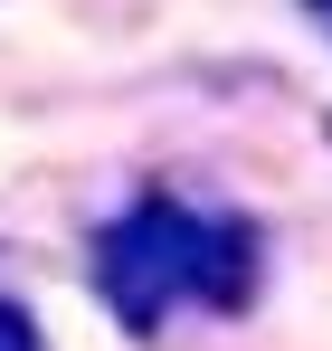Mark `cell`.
I'll return each instance as SVG.
<instances>
[{"label": "cell", "instance_id": "3957f363", "mask_svg": "<svg viewBox=\"0 0 332 351\" xmlns=\"http://www.w3.org/2000/svg\"><path fill=\"white\" fill-rule=\"evenodd\" d=\"M304 10H313V19H323V29H332V0H304Z\"/></svg>", "mask_w": 332, "mask_h": 351}, {"label": "cell", "instance_id": "7a4b0ae2", "mask_svg": "<svg viewBox=\"0 0 332 351\" xmlns=\"http://www.w3.org/2000/svg\"><path fill=\"white\" fill-rule=\"evenodd\" d=\"M0 351H48V342H38V313L10 304V294H0Z\"/></svg>", "mask_w": 332, "mask_h": 351}, {"label": "cell", "instance_id": "6da1fadb", "mask_svg": "<svg viewBox=\"0 0 332 351\" xmlns=\"http://www.w3.org/2000/svg\"><path fill=\"white\" fill-rule=\"evenodd\" d=\"M266 247L247 219H200V209H180L171 190L152 199H133L105 237H95V294L114 304V323L123 332H162V313L190 294V304H219L237 313L247 294H257V266Z\"/></svg>", "mask_w": 332, "mask_h": 351}]
</instances>
